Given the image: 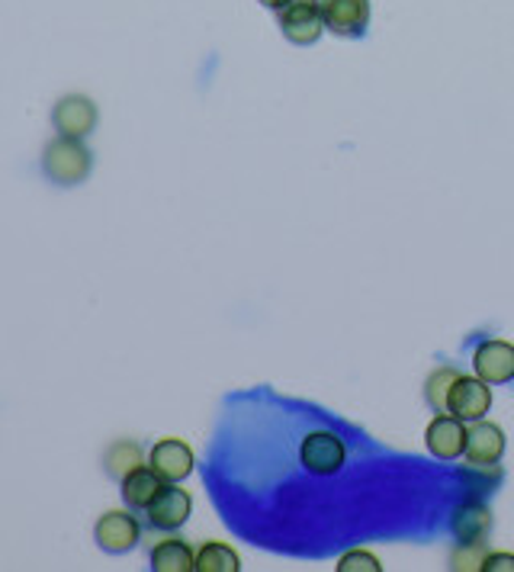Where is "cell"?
Instances as JSON below:
<instances>
[{
    "mask_svg": "<svg viewBox=\"0 0 514 572\" xmlns=\"http://www.w3.org/2000/svg\"><path fill=\"white\" fill-rule=\"evenodd\" d=\"M93 168L91 149L84 145V139H68L59 136L42 149V174L59 187H74V183L88 181Z\"/></svg>",
    "mask_w": 514,
    "mask_h": 572,
    "instance_id": "obj_1",
    "label": "cell"
},
{
    "mask_svg": "<svg viewBox=\"0 0 514 572\" xmlns=\"http://www.w3.org/2000/svg\"><path fill=\"white\" fill-rule=\"evenodd\" d=\"M276 20H280V32L293 46H312L329 30L325 17H322V0H293L283 10H276Z\"/></svg>",
    "mask_w": 514,
    "mask_h": 572,
    "instance_id": "obj_2",
    "label": "cell"
},
{
    "mask_svg": "<svg viewBox=\"0 0 514 572\" xmlns=\"http://www.w3.org/2000/svg\"><path fill=\"white\" fill-rule=\"evenodd\" d=\"M300 460H303L305 470L315 473V476H334L347 463V448L332 431H312V434H305Z\"/></svg>",
    "mask_w": 514,
    "mask_h": 572,
    "instance_id": "obj_3",
    "label": "cell"
},
{
    "mask_svg": "<svg viewBox=\"0 0 514 572\" xmlns=\"http://www.w3.org/2000/svg\"><path fill=\"white\" fill-rule=\"evenodd\" d=\"M93 541H97V546L103 553L120 556V553H129V550L139 546V541H142V524H139L135 514L129 512L100 514V521L93 524Z\"/></svg>",
    "mask_w": 514,
    "mask_h": 572,
    "instance_id": "obj_4",
    "label": "cell"
},
{
    "mask_svg": "<svg viewBox=\"0 0 514 572\" xmlns=\"http://www.w3.org/2000/svg\"><path fill=\"white\" fill-rule=\"evenodd\" d=\"M52 126L68 139H88L97 129V103L84 93H68L52 107Z\"/></svg>",
    "mask_w": 514,
    "mask_h": 572,
    "instance_id": "obj_5",
    "label": "cell"
},
{
    "mask_svg": "<svg viewBox=\"0 0 514 572\" xmlns=\"http://www.w3.org/2000/svg\"><path fill=\"white\" fill-rule=\"evenodd\" d=\"M473 370L488 387H505L514 380V344L488 338L473 354Z\"/></svg>",
    "mask_w": 514,
    "mask_h": 572,
    "instance_id": "obj_6",
    "label": "cell"
},
{
    "mask_svg": "<svg viewBox=\"0 0 514 572\" xmlns=\"http://www.w3.org/2000/svg\"><path fill=\"white\" fill-rule=\"evenodd\" d=\"M190 512H193V499H190V492L181 489L178 482H168L161 489V495L145 509L149 524H152L154 531H178V528L187 524Z\"/></svg>",
    "mask_w": 514,
    "mask_h": 572,
    "instance_id": "obj_7",
    "label": "cell"
},
{
    "mask_svg": "<svg viewBox=\"0 0 514 572\" xmlns=\"http://www.w3.org/2000/svg\"><path fill=\"white\" fill-rule=\"evenodd\" d=\"M193 463H196V456L181 438H164L149 453V466L164 482H183L193 473Z\"/></svg>",
    "mask_w": 514,
    "mask_h": 572,
    "instance_id": "obj_8",
    "label": "cell"
},
{
    "mask_svg": "<svg viewBox=\"0 0 514 572\" xmlns=\"http://www.w3.org/2000/svg\"><path fill=\"white\" fill-rule=\"evenodd\" d=\"M322 17L334 36L361 39L370 27V0H322Z\"/></svg>",
    "mask_w": 514,
    "mask_h": 572,
    "instance_id": "obj_9",
    "label": "cell"
},
{
    "mask_svg": "<svg viewBox=\"0 0 514 572\" xmlns=\"http://www.w3.org/2000/svg\"><path fill=\"white\" fill-rule=\"evenodd\" d=\"M424 444H427L431 456H437V460H456L466 451V428L456 415L441 412V415H434V422L427 424Z\"/></svg>",
    "mask_w": 514,
    "mask_h": 572,
    "instance_id": "obj_10",
    "label": "cell"
},
{
    "mask_svg": "<svg viewBox=\"0 0 514 572\" xmlns=\"http://www.w3.org/2000/svg\"><path fill=\"white\" fill-rule=\"evenodd\" d=\"M492 409V392L485 380H470V377H460L456 380L454 392H451V405L447 412L456 415L460 422H480L485 419V412Z\"/></svg>",
    "mask_w": 514,
    "mask_h": 572,
    "instance_id": "obj_11",
    "label": "cell"
},
{
    "mask_svg": "<svg viewBox=\"0 0 514 572\" xmlns=\"http://www.w3.org/2000/svg\"><path fill=\"white\" fill-rule=\"evenodd\" d=\"M466 463L470 466H495L505 453V431L492 422H473L466 431Z\"/></svg>",
    "mask_w": 514,
    "mask_h": 572,
    "instance_id": "obj_12",
    "label": "cell"
},
{
    "mask_svg": "<svg viewBox=\"0 0 514 572\" xmlns=\"http://www.w3.org/2000/svg\"><path fill=\"white\" fill-rule=\"evenodd\" d=\"M164 485H168V482L161 480L152 466H139L135 473H129V476L120 482L122 502H125V509H129V512H145L154 499L161 495V489H164Z\"/></svg>",
    "mask_w": 514,
    "mask_h": 572,
    "instance_id": "obj_13",
    "label": "cell"
},
{
    "mask_svg": "<svg viewBox=\"0 0 514 572\" xmlns=\"http://www.w3.org/2000/svg\"><path fill=\"white\" fill-rule=\"evenodd\" d=\"M154 572H196V553L190 550V543L183 538H161L149 550Z\"/></svg>",
    "mask_w": 514,
    "mask_h": 572,
    "instance_id": "obj_14",
    "label": "cell"
},
{
    "mask_svg": "<svg viewBox=\"0 0 514 572\" xmlns=\"http://www.w3.org/2000/svg\"><path fill=\"white\" fill-rule=\"evenodd\" d=\"M451 531L460 543H473L485 541L488 531H492V512L480 505V502H466L454 512V521H451Z\"/></svg>",
    "mask_w": 514,
    "mask_h": 572,
    "instance_id": "obj_15",
    "label": "cell"
},
{
    "mask_svg": "<svg viewBox=\"0 0 514 572\" xmlns=\"http://www.w3.org/2000/svg\"><path fill=\"white\" fill-rule=\"evenodd\" d=\"M139 466H145V453L139 448V441H113L103 453V473L110 480L122 482L129 473H135Z\"/></svg>",
    "mask_w": 514,
    "mask_h": 572,
    "instance_id": "obj_16",
    "label": "cell"
},
{
    "mask_svg": "<svg viewBox=\"0 0 514 572\" xmlns=\"http://www.w3.org/2000/svg\"><path fill=\"white\" fill-rule=\"evenodd\" d=\"M242 560L229 543L210 541L196 550V572H239Z\"/></svg>",
    "mask_w": 514,
    "mask_h": 572,
    "instance_id": "obj_17",
    "label": "cell"
},
{
    "mask_svg": "<svg viewBox=\"0 0 514 572\" xmlns=\"http://www.w3.org/2000/svg\"><path fill=\"white\" fill-rule=\"evenodd\" d=\"M456 380H460V373H456L454 367H444V370H434L431 377H427V383H424V399H427V405L441 415V412H447V405H451V392H454Z\"/></svg>",
    "mask_w": 514,
    "mask_h": 572,
    "instance_id": "obj_18",
    "label": "cell"
},
{
    "mask_svg": "<svg viewBox=\"0 0 514 572\" xmlns=\"http://www.w3.org/2000/svg\"><path fill=\"white\" fill-rule=\"evenodd\" d=\"M485 563V541L460 543L454 553H451V566L454 570H483Z\"/></svg>",
    "mask_w": 514,
    "mask_h": 572,
    "instance_id": "obj_19",
    "label": "cell"
},
{
    "mask_svg": "<svg viewBox=\"0 0 514 572\" xmlns=\"http://www.w3.org/2000/svg\"><path fill=\"white\" fill-rule=\"evenodd\" d=\"M380 560L366 550H351L337 560V572H380Z\"/></svg>",
    "mask_w": 514,
    "mask_h": 572,
    "instance_id": "obj_20",
    "label": "cell"
},
{
    "mask_svg": "<svg viewBox=\"0 0 514 572\" xmlns=\"http://www.w3.org/2000/svg\"><path fill=\"white\" fill-rule=\"evenodd\" d=\"M483 572H514L512 553H485Z\"/></svg>",
    "mask_w": 514,
    "mask_h": 572,
    "instance_id": "obj_21",
    "label": "cell"
},
{
    "mask_svg": "<svg viewBox=\"0 0 514 572\" xmlns=\"http://www.w3.org/2000/svg\"><path fill=\"white\" fill-rule=\"evenodd\" d=\"M264 7H271V10H283L286 3H293V0H261Z\"/></svg>",
    "mask_w": 514,
    "mask_h": 572,
    "instance_id": "obj_22",
    "label": "cell"
}]
</instances>
